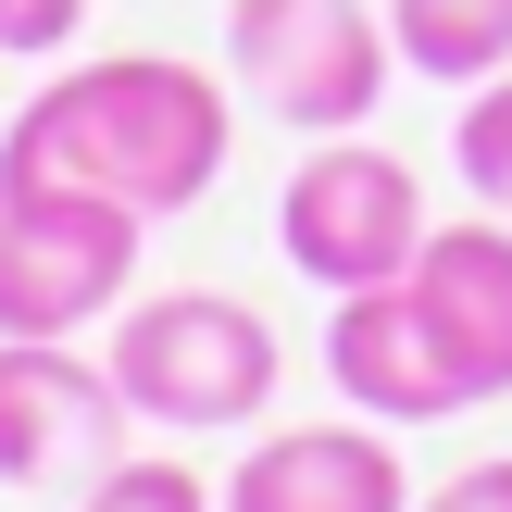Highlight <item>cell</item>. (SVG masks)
I'll return each instance as SVG.
<instances>
[{"instance_id":"obj_1","label":"cell","mask_w":512,"mask_h":512,"mask_svg":"<svg viewBox=\"0 0 512 512\" xmlns=\"http://www.w3.org/2000/svg\"><path fill=\"white\" fill-rule=\"evenodd\" d=\"M225 150H238L225 75L175 50H100V63H63L25 113H0V188H88L175 225L225 188Z\"/></svg>"},{"instance_id":"obj_2","label":"cell","mask_w":512,"mask_h":512,"mask_svg":"<svg viewBox=\"0 0 512 512\" xmlns=\"http://www.w3.org/2000/svg\"><path fill=\"white\" fill-rule=\"evenodd\" d=\"M100 363H113V388H125L138 425L213 438V425H263L288 350H275V325L238 288H138L113 313V338H100Z\"/></svg>"},{"instance_id":"obj_3","label":"cell","mask_w":512,"mask_h":512,"mask_svg":"<svg viewBox=\"0 0 512 512\" xmlns=\"http://www.w3.org/2000/svg\"><path fill=\"white\" fill-rule=\"evenodd\" d=\"M388 75H400L388 0H225V88L288 138L375 125Z\"/></svg>"},{"instance_id":"obj_4","label":"cell","mask_w":512,"mask_h":512,"mask_svg":"<svg viewBox=\"0 0 512 512\" xmlns=\"http://www.w3.org/2000/svg\"><path fill=\"white\" fill-rule=\"evenodd\" d=\"M275 250H288V275H313L325 300L388 288V275H413V250H425V175L400 163L375 125L313 138L288 163V188H275Z\"/></svg>"},{"instance_id":"obj_5","label":"cell","mask_w":512,"mask_h":512,"mask_svg":"<svg viewBox=\"0 0 512 512\" xmlns=\"http://www.w3.org/2000/svg\"><path fill=\"white\" fill-rule=\"evenodd\" d=\"M150 213L88 188H0V338H75L138 300Z\"/></svg>"},{"instance_id":"obj_6","label":"cell","mask_w":512,"mask_h":512,"mask_svg":"<svg viewBox=\"0 0 512 512\" xmlns=\"http://www.w3.org/2000/svg\"><path fill=\"white\" fill-rule=\"evenodd\" d=\"M138 450V413H125L113 363L75 338H0V488L63 500L88 475H113Z\"/></svg>"},{"instance_id":"obj_7","label":"cell","mask_w":512,"mask_h":512,"mask_svg":"<svg viewBox=\"0 0 512 512\" xmlns=\"http://www.w3.org/2000/svg\"><path fill=\"white\" fill-rule=\"evenodd\" d=\"M325 388H338L350 413H375V425L475 413V400H463V363H450V338H438V313L413 300V275L350 288L338 313H325Z\"/></svg>"},{"instance_id":"obj_8","label":"cell","mask_w":512,"mask_h":512,"mask_svg":"<svg viewBox=\"0 0 512 512\" xmlns=\"http://www.w3.org/2000/svg\"><path fill=\"white\" fill-rule=\"evenodd\" d=\"M225 512H413V463L388 425H263L225 475Z\"/></svg>"},{"instance_id":"obj_9","label":"cell","mask_w":512,"mask_h":512,"mask_svg":"<svg viewBox=\"0 0 512 512\" xmlns=\"http://www.w3.org/2000/svg\"><path fill=\"white\" fill-rule=\"evenodd\" d=\"M413 300L438 313V338H450V363H463V400H475V413L512 400V213H488V225H425Z\"/></svg>"},{"instance_id":"obj_10","label":"cell","mask_w":512,"mask_h":512,"mask_svg":"<svg viewBox=\"0 0 512 512\" xmlns=\"http://www.w3.org/2000/svg\"><path fill=\"white\" fill-rule=\"evenodd\" d=\"M388 38H400V75L463 100L512 63V0H388Z\"/></svg>"},{"instance_id":"obj_11","label":"cell","mask_w":512,"mask_h":512,"mask_svg":"<svg viewBox=\"0 0 512 512\" xmlns=\"http://www.w3.org/2000/svg\"><path fill=\"white\" fill-rule=\"evenodd\" d=\"M75 512H225V488L200 463H175V450H125L113 475H88Z\"/></svg>"},{"instance_id":"obj_12","label":"cell","mask_w":512,"mask_h":512,"mask_svg":"<svg viewBox=\"0 0 512 512\" xmlns=\"http://www.w3.org/2000/svg\"><path fill=\"white\" fill-rule=\"evenodd\" d=\"M450 163H463V188L488 200V213H512V63L488 75V88H463V125H450Z\"/></svg>"},{"instance_id":"obj_13","label":"cell","mask_w":512,"mask_h":512,"mask_svg":"<svg viewBox=\"0 0 512 512\" xmlns=\"http://www.w3.org/2000/svg\"><path fill=\"white\" fill-rule=\"evenodd\" d=\"M88 38V0H0V50L13 63H50V50Z\"/></svg>"},{"instance_id":"obj_14","label":"cell","mask_w":512,"mask_h":512,"mask_svg":"<svg viewBox=\"0 0 512 512\" xmlns=\"http://www.w3.org/2000/svg\"><path fill=\"white\" fill-rule=\"evenodd\" d=\"M413 512H512V450H488V463L438 475V488H413Z\"/></svg>"}]
</instances>
